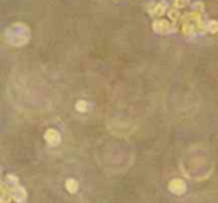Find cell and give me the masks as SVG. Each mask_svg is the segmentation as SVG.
<instances>
[{"mask_svg": "<svg viewBox=\"0 0 218 203\" xmlns=\"http://www.w3.org/2000/svg\"><path fill=\"white\" fill-rule=\"evenodd\" d=\"M11 188V196H12V200H15L17 203H24L25 199H27V193L24 190L23 187L20 185H13V187H9Z\"/></svg>", "mask_w": 218, "mask_h": 203, "instance_id": "cell-1", "label": "cell"}, {"mask_svg": "<svg viewBox=\"0 0 218 203\" xmlns=\"http://www.w3.org/2000/svg\"><path fill=\"white\" fill-rule=\"evenodd\" d=\"M169 190L173 193V194H184L185 193V190H187V185H185V182H184L182 179H172L170 182H169Z\"/></svg>", "mask_w": 218, "mask_h": 203, "instance_id": "cell-2", "label": "cell"}, {"mask_svg": "<svg viewBox=\"0 0 218 203\" xmlns=\"http://www.w3.org/2000/svg\"><path fill=\"white\" fill-rule=\"evenodd\" d=\"M45 140L49 144V145H52V147H55L60 144V140H61V137H60V133H58L57 130H48L45 133Z\"/></svg>", "mask_w": 218, "mask_h": 203, "instance_id": "cell-3", "label": "cell"}, {"mask_svg": "<svg viewBox=\"0 0 218 203\" xmlns=\"http://www.w3.org/2000/svg\"><path fill=\"white\" fill-rule=\"evenodd\" d=\"M78 188H79V185H78V181L76 179H67L66 181V190L69 193H76L78 191Z\"/></svg>", "mask_w": 218, "mask_h": 203, "instance_id": "cell-4", "label": "cell"}, {"mask_svg": "<svg viewBox=\"0 0 218 203\" xmlns=\"http://www.w3.org/2000/svg\"><path fill=\"white\" fill-rule=\"evenodd\" d=\"M87 108H88V105H87V102L84 100H79L78 103H76V109L79 111V112H85L87 111Z\"/></svg>", "mask_w": 218, "mask_h": 203, "instance_id": "cell-5", "label": "cell"}]
</instances>
